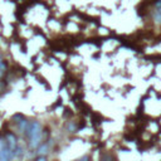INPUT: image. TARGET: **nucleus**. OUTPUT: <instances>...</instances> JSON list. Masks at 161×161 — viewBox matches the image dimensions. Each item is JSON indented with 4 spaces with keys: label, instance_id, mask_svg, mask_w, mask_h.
I'll return each mask as SVG.
<instances>
[{
    "label": "nucleus",
    "instance_id": "f257e3e1",
    "mask_svg": "<svg viewBox=\"0 0 161 161\" xmlns=\"http://www.w3.org/2000/svg\"><path fill=\"white\" fill-rule=\"evenodd\" d=\"M40 132H42V126H40V123L37 122V121H33V122H30L29 130L26 131L25 135L30 139L31 136H34V135H37V134H40Z\"/></svg>",
    "mask_w": 161,
    "mask_h": 161
},
{
    "label": "nucleus",
    "instance_id": "f03ea898",
    "mask_svg": "<svg viewBox=\"0 0 161 161\" xmlns=\"http://www.w3.org/2000/svg\"><path fill=\"white\" fill-rule=\"evenodd\" d=\"M42 140H43V132L31 136L29 139V146H30V149H33V150L38 149V146L42 144Z\"/></svg>",
    "mask_w": 161,
    "mask_h": 161
},
{
    "label": "nucleus",
    "instance_id": "7ed1b4c3",
    "mask_svg": "<svg viewBox=\"0 0 161 161\" xmlns=\"http://www.w3.org/2000/svg\"><path fill=\"white\" fill-rule=\"evenodd\" d=\"M7 144H8V146L10 147V150L13 151V155H14V151H15V149L18 147V142H17V137H15L14 135H12V134H9V135H7Z\"/></svg>",
    "mask_w": 161,
    "mask_h": 161
},
{
    "label": "nucleus",
    "instance_id": "20e7f679",
    "mask_svg": "<svg viewBox=\"0 0 161 161\" xmlns=\"http://www.w3.org/2000/svg\"><path fill=\"white\" fill-rule=\"evenodd\" d=\"M29 126H30V122H29V121H26L25 118H23V120L18 123L19 130H20V132H23V134H26V131L29 130Z\"/></svg>",
    "mask_w": 161,
    "mask_h": 161
},
{
    "label": "nucleus",
    "instance_id": "39448f33",
    "mask_svg": "<svg viewBox=\"0 0 161 161\" xmlns=\"http://www.w3.org/2000/svg\"><path fill=\"white\" fill-rule=\"evenodd\" d=\"M38 154H43V155H45L47 154V151H48V145H45V144H40L39 146H38Z\"/></svg>",
    "mask_w": 161,
    "mask_h": 161
},
{
    "label": "nucleus",
    "instance_id": "423d86ee",
    "mask_svg": "<svg viewBox=\"0 0 161 161\" xmlns=\"http://www.w3.org/2000/svg\"><path fill=\"white\" fill-rule=\"evenodd\" d=\"M154 20H155V23L161 24V12H159L157 9H156V12L154 13Z\"/></svg>",
    "mask_w": 161,
    "mask_h": 161
},
{
    "label": "nucleus",
    "instance_id": "0eeeda50",
    "mask_svg": "<svg viewBox=\"0 0 161 161\" xmlns=\"http://www.w3.org/2000/svg\"><path fill=\"white\" fill-rule=\"evenodd\" d=\"M3 146H4V142H3L2 140H0V150H2V149H3Z\"/></svg>",
    "mask_w": 161,
    "mask_h": 161
}]
</instances>
